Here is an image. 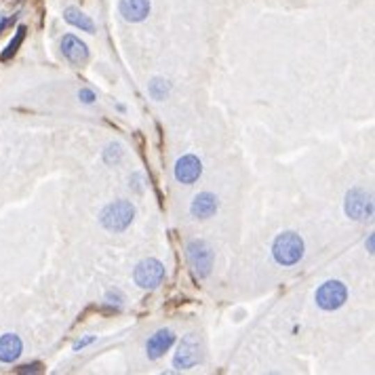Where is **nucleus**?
I'll use <instances>...</instances> for the list:
<instances>
[{
    "label": "nucleus",
    "mask_w": 375,
    "mask_h": 375,
    "mask_svg": "<svg viewBox=\"0 0 375 375\" xmlns=\"http://www.w3.org/2000/svg\"><path fill=\"white\" fill-rule=\"evenodd\" d=\"M304 251H306L304 239L291 230L280 232L272 243V257L282 268H289V266H295L302 262Z\"/></svg>",
    "instance_id": "1"
},
{
    "label": "nucleus",
    "mask_w": 375,
    "mask_h": 375,
    "mask_svg": "<svg viewBox=\"0 0 375 375\" xmlns=\"http://www.w3.org/2000/svg\"><path fill=\"white\" fill-rule=\"evenodd\" d=\"M135 219V207L129 200H114L99 213V223L110 232H125Z\"/></svg>",
    "instance_id": "2"
},
{
    "label": "nucleus",
    "mask_w": 375,
    "mask_h": 375,
    "mask_svg": "<svg viewBox=\"0 0 375 375\" xmlns=\"http://www.w3.org/2000/svg\"><path fill=\"white\" fill-rule=\"evenodd\" d=\"M186 257H188V264H190L196 278H207L211 274L215 255H213V249L207 241H202V239L190 241L186 247Z\"/></svg>",
    "instance_id": "3"
},
{
    "label": "nucleus",
    "mask_w": 375,
    "mask_h": 375,
    "mask_svg": "<svg viewBox=\"0 0 375 375\" xmlns=\"http://www.w3.org/2000/svg\"><path fill=\"white\" fill-rule=\"evenodd\" d=\"M314 299H317V306L321 310L333 312V310H340L346 304L348 289H346V285L342 280H327L317 289Z\"/></svg>",
    "instance_id": "4"
},
{
    "label": "nucleus",
    "mask_w": 375,
    "mask_h": 375,
    "mask_svg": "<svg viewBox=\"0 0 375 375\" xmlns=\"http://www.w3.org/2000/svg\"><path fill=\"white\" fill-rule=\"evenodd\" d=\"M198 362H202V342L196 333H188L177 346V352L173 356V367L177 371H186L196 367Z\"/></svg>",
    "instance_id": "5"
},
{
    "label": "nucleus",
    "mask_w": 375,
    "mask_h": 375,
    "mask_svg": "<svg viewBox=\"0 0 375 375\" xmlns=\"http://www.w3.org/2000/svg\"><path fill=\"white\" fill-rule=\"evenodd\" d=\"M344 211H346V215L350 219H356V221L371 219L373 217V198H371V194L367 190H362V188H352L346 194Z\"/></svg>",
    "instance_id": "6"
},
{
    "label": "nucleus",
    "mask_w": 375,
    "mask_h": 375,
    "mask_svg": "<svg viewBox=\"0 0 375 375\" xmlns=\"http://www.w3.org/2000/svg\"><path fill=\"white\" fill-rule=\"evenodd\" d=\"M133 280L141 289H157L165 280V266L154 257L143 260L137 264V268L133 272Z\"/></svg>",
    "instance_id": "7"
},
{
    "label": "nucleus",
    "mask_w": 375,
    "mask_h": 375,
    "mask_svg": "<svg viewBox=\"0 0 375 375\" xmlns=\"http://www.w3.org/2000/svg\"><path fill=\"white\" fill-rule=\"evenodd\" d=\"M61 53L72 65H85L89 61V49L87 45L77 38L74 34H65L61 38Z\"/></svg>",
    "instance_id": "8"
},
{
    "label": "nucleus",
    "mask_w": 375,
    "mask_h": 375,
    "mask_svg": "<svg viewBox=\"0 0 375 375\" xmlns=\"http://www.w3.org/2000/svg\"><path fill=\"white\" fill-rule=\"evenodd\" d=\"M202 175V163L194 154H186L175 163V179L179 184L192 186Z\"/></svg>",
    "instance_id": "9"
},
{
    "label": "nucleus",
    "mask_w": 375,
    "mask_h": 375,
    "mask_svg": "<svg viewBox=\"0 0 375 375\" xmlns=\"http://www.w3.org/2000/svg\"><path fill=\"white\" fill-rule=\"evenodd\" d=\"M175 342V333L171 329H159L154 335H150L147 344H145V352L150 360H157L161 358Z\"/></svg>",
    "instance_id": "10"
},
{
    "label": "nucleus",
    "mask_w": 375,
    "mask_h": 375,
    "mask_svg": "<svg viewBox=\"0 0 375 375\" xmlns=\"http://www.w3.org/2000/svg\"><path fill=\"white\" fill-rule=\"evenodd\" d=\"M217 207H219V202H217V196H215V194H211V192H200V194L194 196V200H192V205H190V213H192V217H196V219H209V217H213V215L217 213Z\"/></svg>",
    "instance_id": "11"
},
{
    "label": "nucleus",
    "mask_w": 375,
    "mask_h": 375,
    "mask_svg": "<svg viewBox=\"0 0 375 375\" xmlns=\"http://www.w3.org/2000/svg\"><path fill=\"white\" fill-rule=\"evenodd\" d=\"M118 11L122 19L131 24H139L150 15V0H120Z\"/></svg>",
    "instance_id": "12"
},
{
    "label": "nucleus",
    "mask_w": 375,
    "mask_h": 375,
    "mask_svg": "<svg viewBox=\"0 0 375 375\" xmlns=\"http://www.w3.org/2000/svg\"><path fill=\"white\" fill-rule=\"evenodd\" d=\"M22 352H24V344H22L19 335H15V333L0 335V362L11 365L22 356Z\"/></svg>",
    "instance_id": "13"
},
{
    "label": "nucleus",
    "mask_w": 375,
    "mask_h": 375,
    "mask_svg": "<svg viewBox=\"0 0 375 375\" xmlns=\"http://www.w3.org/2000/svg\"><path fill=\"white\" fill-rule=\"evenodd\" d=\"M63 19H65L70 26L79 28L81 32H89V34L95 32L93 19H91L89 15H85V13H83L81 9H77V7H67V9L63 11Z\"/></svg>",
    "instance_id": "14"
},
{
    "label": "nucleus",
    "mask_w": 375,
    "mask_h": 375,
    "mask_svg": "<svg viewBox=\"0 0 375 375\" xmlns=\"http://www.w3.org/2000/svg\"><path fill=\"white\" fill-rule=\"evenodd\" d=\"M24 38H26V26H19L17 28V32H15V36H13V40L7 45V49L3 51V59H11L17 51H19V47H22V42H24Z\"/></svg>",
    "instance_id": "15"
},
{
    "label": "nucleus",
    "mask_w": 375,
    "mask_h": 375,
    "mask_svg": "<svg viewBox=\"0 0 375 375\" xmlns=\"http://www.w3.org/2000/svg\"><path fill=\"white\" fill-rule=\"evenodd\" d=\"M171 91V85L169 81L165 79H152V83H150V95H152V99H165Z\"/></svg>",
    "instance_id": "16"
},
{
    "label": "nucleus",
    "mask_w": 375,
    "mask_h": 375,
    "mask_svg": "<svg viewBox=\"0 0 375 375\" xmlns=\"http://www.w3.org/2000/svg\"><path fill=\"white\" fill-rule=\"evenodd\" d=\"M120 157H122V150H120L118 143H110V145L106 147V152H104V161L110 163V165H112V163H118Z\"/></svg>",
    "instance_id": "17"
},
{
    "label": "nucleus",
    "mask_w": 375,
    "mask_h": 375,
    "mask_svg": "<svg viewBox=\"0 0 375 375\" xmlns=\"http://www.w3.org/2000/svg\"><path fill=\"white\" fill-rule=\"evenodd\" d=\"M106 302H108V304H116V306H120V304L125 302V297H122V293H120L118 289H112V291H108V293H106Z\"/></svg>",
    "instance_id": "18"
},
{
    "label": "nucleus",
    "mask_w": 375,
    "mask_h": 375,
    "mask_svg": "<svg viewBox=\"0 0 375 375\" xmlns=\"http://www.w3.org/2000/svg\"><path fill=\"white\" fill-rule=\"evenodd\" d=\"M19 373H40L42 371V365L40 362H32V365H24L17 369Z\"/></svg>",
    "instance_id": "19"
},
{
    "label": "nucleus",
    "mask_w": 375,
    "mask_h": 375,
    "mask_svg": "<svg viewBox=\"0 0 375 375\" xmlns=\"http://www.w3.org/2000/svg\"><path fill=\"white\" fill-rule=\"evenodd\" d=\"M79 97H81L85 104H93V102H95V93H93L91 89H81Z\"/></svg>",
    "instance_id": "20"
},
{
    "label": "nucleus",
    "mask_w": 375,
    "mask_h": 375,
    "mask_svg": "<svg viewBox=\"0 0 375 375\" xmlns=\"http://www.w3.org/2000/svg\"><path fill=\"white\" fill-rule=\"evenodd\" d=\"M15 22V15L13 17H5V15H0V34H3V30L9 26V24H13Z\"/></svg>",
    "instance_id": "21"
},
{
    "label": "nucleus",
    "mask_w": 375,
    "mask_h": 375,
    "mask_svg": "<svg viewBox=\"0 0 375 375\" xmlns=\"http://www.w3.org/2000/svg\"><path fill=\"white\" fill-rule=\"evenodd\" d=\"M93 342H95V337H85V340H81V342L74 344V350H81V348H85V346H89V344H93Z\"/></svg>",
    "instance_id": "22"
},
{
    "label": "nucleus",
    "mask_w": 375,
    "mask_h": 375,
    "mask_svg": "<svg viewBox=\"0 0 375 375\" xmlns=\"http://www.w3.org/2000/svg\"><path fill=\"white\" fill-rule=\"evenodd\" d=\"M373 249H375V237H373V234H369V239H367V251H369V253H373Z\"/></svg>",
    "instance_id": "23"
}]
</instances>
